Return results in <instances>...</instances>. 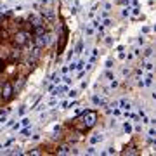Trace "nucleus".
Wrapping results in <instances>:
<instances>
[{
  "instance_id": "nucleus-1",
  "label": "nucleus",
  "mask_w": 156,
  "mask_h": 156,
  "mask_svg": "<svg viewBox=\"0 0 156 156\" xmlns=\"http://www.w3.org/2000/svg\"><path fill=\"white\" fill-rule=\"evenodd\" d=\"M95 120H97V115H95V111H85V115H83L85 127H94V125H95Z\"/></svg>"
},
{
  "instance_id": "nucleus-2",
  "label": "nucleus",
  "mask_w": 156,
  "mask_h": 156,
  "mask_svg": "<svg viewBox=\"0 0 156 156\" xmlns=\"http://www.w3.org/2000/svg\"><path fill=\"white\" fill-rule=\"evenodd\" d=\"M24 42H26V33H17L14 37V44L16 45H24Z\"/></svg>"
},
{
  "instance_id": "nucleus-3",
  "label": "nucleus",
  "mask_w": 156,
  "mask_h": 156,
  "mask_svg": "<svg viewBox=\"0 0 156 156\" xmlns=\"http://www.w3.org/2000/svg\"><path fill=\"white\" fill-rule=\"evenodd\" d=\"M2 95H4V99H11V95H12V85L11 83H5V85H4V94H2Z\"/></svg>"
},
{
  "instance_id": "nucleus-4",
  "label": "nucleus",
  "mask_w": 156,
  "mask_h": 156,
  "mask_svg": "<svg viewBox=\"0 0 156 156\" xmlns=\"http://www.w3.org/2000/svg\"><path fill=\"white\" fill-rule=\"evenodd\" d=\"M45 44H47V37L45 35H38L37 37V47H44Z\"/></svg>"
},
{
  "instance_id": "nucleus-5",
  "label": "nucleus",
  "mask_w": 156,
  "mask_h": 156,
  "mask_svg": "<svg viewBox=\"0 0 156 156\" xmlns=\"http://www.w3.org/2000/svg\"><path fill=\"white\" fill-rule=\"evenodd\" d=\"M64 90H66L64 87H59V89H56L52 94H54V95H62V92H64Z\"/></svg>"
},
{
  "instance_id": "nucleus-6",
  "label": "nucleus",
  "mask_w": 156,
  "mask_h": 156,
  "mask_svg": "<svg viewBox=\"0 0 156 156\" xmlns=\"http://www.w3.org/2000/svg\"><path fill=\"white\" fill-rule=\"evenodd\" d=\"M97 140H99V142H101V140H102V135H101V134H97V135H95V137H92V142H94V144H95V142H97Z\"/></svg>"
},
{
  "instance_id": "nucleus-7",
  "label": "nucleus",
  "mask_w": 156,
  "mask_h": 156,
  "mask_svg": "<svg viewBox=\"0 0 156 156\" xmlns=\"http://www.w3.org/2000/svg\"><path fill=\"white\" fill-rule=\"evenodd\" d=\"M94 102H95V104H99V106H102V104H104V101L99 99V97H94Z\"/></svg>"
},
{
  "instance_id": "nucleus-8",
  "label": "nucleus",
  "mask_w": 156,
  "mask_h": 156,
  "mask_svg": "<svg viewBox=\"0 0 156 156\" xmlns=\"http://www.w3.org/2000/svg\"><path fill=\"white\" fill-rule=\"evenodd\" d=\"M125 132H127V134H130V132H132V127H130V123H125Z\"/></svg>"
},
{
  "instance_id": "nucleus-9",
  "label": "nucleus",
  "mask_w": 156,
  "mask_h": 156,
  "mask_svg": "<svg viewBox=\"0 0 156 156\" xmlns=\"http://www.w3.org/2000/svg\"><path fill=\"white\" fill-rule=\"evenodd\" d=\"M122 108H125V109H128V108H130V104H128L127 101H122Z\"/></svg>"
},
{
  "instance_id": "nucleus-10",
  "label": "nucleus",
  "mask_w": 156,
  "mask_h": 156,
  "mask_svg": "<svg viewBox=\"0 0 156 156\" xmlns=\"http://www.w3.org/2000/svg\"><path fill=\"white\" fill-rule=\"evenodd\" d=\"M87 153H89V154H95L97 151H95V147H89V151H87Z\"/></svg>"
},
{
  "instance_id": "nucleus-11",
  "label": "nucleus",
  "mask_w": 156,
  "mask_h": 156,
  "mask_svg": "<svg viewBox=\"0 0 156 156\" xmlns=\"http://www.w3.org/2000/svg\"><path fill=\"white\" fill-rule=\"evenodd\" d=\"M59 153H61V154H66V153H69V151H68V147H61V151H59Z\"/></svg>"
},
{
  "instance_id": "nucleus-12",
  "label": "nucleus",
  "mask_w": 156,
  "mask_h": 156,
  "mask_svg": "<svg viewBox=\"0 0 156 156\" xmlns=\"http://www.w3.org/2000/svg\"><path fill=\"white\" fill-rule=\"evenodd\" d=\"M52 80H54V83H57V82H59V76H57V75H54V76H52Z\"/></svg>"
},
{
  "instance_id": "nucleus-13",
  "label": "nucleus",
  "mask_w": 156,
  "mask_h": 156,
  "mask_svg": "<svg viewBox=\"0 0 156 156\" xmlns=\"http://www.w3.org/2000/svg\"><path fill=\"white\" fill-rule=\"evenodd\" d=\"M2 66H4V64H2V61H0V69H2Z\"/></svg>"
}]
</instances>
